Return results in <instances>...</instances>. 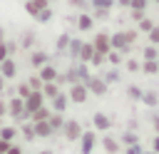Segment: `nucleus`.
I'll return each mask as SVG.
<instances>
[{"mask_svg": "<svg viewBox=\"0 0 159 154\" xmlns=\"http://www.w3.org/2000/svg\"><path fill=\"white\" fill-rule=\"evenodd\" d=\"M109 47H114V50H119V52H129L127 32H114V35H109Z\"/></svg>", "mask_w": 159, "mask_h": 154, "instance_id": "nucleus-1", "label": "nucleus"}, {"mask_svg": "<svg viewBox=\"0 0 159 154\" xmlns=\"http://www.w3.org/2000/svg\"><path fill=\"white\" fill-rule=\"evenodd\" d=\"M92 47H94V52L107 55V52L112 50V47H109V35H107V32H97L94 40H92Z\"/></svg>", "mask_w": 159, "mask_h": 154, "instance_id": "nucleus-2", "label": "nucleus"}, {"mask_svg": "<svg viewBox=\"0 0 159 154\" xmlns=\"http://www.w3.org/2000/svg\"><path fill=\"white\" fill-rule=\"evenodd\" d=\"M84 87L92 89L94 94H104V92H107V82L99 79V77H87V84H84Z\"/></svg>", "mask_w": 159, "mask_h": 154, "instance_id": "nucleus-3", "label": "nucleus"}, {"mask_svg": "<svg viewBox=\"0 0 159 154\" xmlns=\"http://www.w3.org/2000/svg\"><path fill=\"white\" fill-rule=\"evenodd\" d=\"M47 5H50V0H25V10H27L32 17H35L42 7H47Z\"/></svg>", "mask_w": 159, "mask_h": 154, "instance_id": "nucleus-4", "label": "nucleus"}, {"mask_svg": "<svg viewBox=\"0 0 159 154\" xmlns=\"http://www.w3.org/2000/svg\"><path fill=\"white\" fill-rule=\"evenodd\" d=\"M77 27H80V30H92V27H94V17L87 15V12H80V17H77Z\"/></svg>", "mask_w": 159, "mask_h": 154, "instance_id": "nucleus-5", "label": "nucleus"}, {"mask_svg": "<svg viewBox=\"0 0 159 154\" xmlns=\"http://www.w3.org/2000/svg\"><path fill=\"white\" fill-rule=\"evenodd\" d=\"M92 55H94V47H92V42H82V47H80V60L82 62H89L92 60Z\"/></svg>", "mask_w": 159, "mask_h": 154, "instance_id": "nucleus-6", "label": "nucleus"}, {"mask_svg": "<svg viewBox=\"0 0 159 154\" xmlns=\"http://www.w3.org/2000/svg\"><path fill=\"white\" fill-rule=\"evenodd\" d=\"M70 97H72L75 102H84V99H87V87H84V84H75L72 92H70Z\"/></svg>", "mask_w": 159, "mask_h": 154, "instance_id": "nucleus-7", "label": "nucleus"}, {"mask_svg": "<svg viewBox=\"0 0 159 154\" xmlns=\"http://www.w3.org/2000/svg\"><path fill=\"white\" fill-rule=\"evenodd\" d=\"M92 147H94V134H92V132L82 134V154H89Z\"/></svg>", "mask_w": 159, "mask_h": 154, "instance_id": "nucleus-8", "label": "nucleus"}, {"mask_svg": "<svg viewBox=\"0 0 159 154\" xmlns=\"http://www.w3.org/2000/svg\"><path fill=\"white\" fill-rule=\"evenodd\" d=\"M147 7H149V0H132V2H129V10H132V12H142V15H144Z\"/></svg>", "mask_w": 159, "mask_h": 154, "instance_id": "nucleus-9", "label": "nucleus"}, {"mask_svg": "<svg viewBox=\"0 0 159 154\" xmlns=\"http://www.w3.org/2000/svg\"><path fill=\"white\" fill-rule=\"evenodd\" d=\"M142 70H144L147 75H157V72H159V60H144Z\"/></svg>", "mask_w": 159, "mask_h": 154, "instance_id": "nucleus-10", "label": "nucleus"}, {"mask_svg": "<svg viewBox=\"0 0 159 154\" xmlns=\"http://www.w3.org/2000/svg\"><path fill=\"white\" fill-rule=\"evenodd\" d=\"M65 134H67L70 139H77V137H80V124H77V122H67V124H65Z\"/></svg>", "mask_w": 159, "mask_h": 154, "instance_id": "nucleus-11", "label": "nucleus"}, {"mask_svg": "<svg viewBox=\"0 0 159 154\" xmlns=\"http://www.w3.org/2000/svg\"><path fill=\"white\" fill-rule=\"evenodd\" d=\"M89 5L94 10H112L114 7V0H89Z\"/></svg>", "mask_w": 159, "mask_h": 154, "instance_id": "nucleus-12", "label": "nucleus"}, {"mask_svg": "<svg viewBox=\"0 0 159 154\" xmlns=\"http://www.w3.org/2000/svg\"><path fill=\"white\" fill-rule=\"evenodd\" d=\"M142 99H144L149 107H154V104L159 102V92H154V89H149V92H142Z\"/></svg>", "mask_w": 159, "mask_h": 154, "instance_id": "nucleus-13", "label": "nucleus"}, {"mask_svg": "<svg viewBox=\"0 0 159 154\" xmlns=\"http://www.w3.org/2000/svg\"><path fill=\"white\" fill-rule=\"evenodd\" d=\"M144 60H159V47H157V45L144 47Z\"/></svg>", "mask_w": 159, "mask_h": 154, "instance_id": "nucleus-14", "label": "nucleus"}, {"mask_svg": "<svg viewBox=\"0 0 159 154\" xmlns=\"http://www.w3.org/2000/svg\"><path fill=\"white\" fill-rule=\"evenodd\" d=\"M2 75H5V77H12V75H15V62H12L10 57L2 60Z\"/></svg>", "mask_w": 159, "mask_h": 154, "instance_id": "nucleus-15", "label": "nucleus"}, {"mask_svg": "<svg viewBox=\"0 0 159 154\" xmlns=\"http://www.w3.org/2000/svg\"><path fill=\"white\" fill-rule=\"evenodd\" d=\"M35 17H37L40 22H50V20H52V10H50V5H47V7H42V10H40Z\"/></svg>", "mask_w": 159, "mask_h": 154, "instance_id": "nucleus-16", "label": "nucleus"}, {"mask_svg": "<svg viewBox=\"0 0 159 154\" xmlns=\"http://www.w3.org/2000/svg\"><path fill=\"white\" fill-rule=\"evenodd\" d=\"M137 22H139V30H142V32H149V30L154 27V20H149V17H139Z\"/></svg>", "mask_w": 159, "mask_h": 154, "instance_id": "nucleus-17", "label": "nucleus"}, {"mask_svg": "<svg viewBox=\"0 0 159 154\" xmlns=\"http://www.w3.org/2000/svg\"><path fill=\"white\" fill-rule=\"evenodd\" d=\"M67 47H70V55H72V57H77V55H80L82 42H80V40H70V45H67Z\"/></svg>", "mask_w": 159, "mask_h": 154, "instance_id": "nucleus-18", "label": "nucleus"}, {"mask_svg": "<svg viewBox=\"0 0 159 154\" xmlns=\"http://www.w3.org/2000/svg\"><path fill=\"white\" fill-rule=\"evenodd\" d=\"M30 62H32V65H45V62H47V55H45V52H35V55L30 57Z\"/></svg>", "mask_w": 159, "mask_h": 154, "instance_id": "nucleus-19", "label": "nucleus"}, {"mask_svg": "<svg viewBox=\"0 0 159 154\" xmlns=\"http://www.w3.org/2000/svg\"><path fill=\"white\" fill-rule=\"evenodd\" d=\"M40 77H42V79H47V82H50V79H55V77H57V75H55V67H42Z\"/></svg>", "mask_w": 159, "mask_h": 154, "instance_id": "nucleus-20", "label": "nucleus"}, {"mask_svg": "<svg viewBox=\"0 0 159 154\" xmlns=\"http://www.w3.org/2000/svg\"><path fill=\"white\" fill-rule=\"evenodd\" d=\"M94 124H97L99 129H107V127H109V119H107L104 114H94Z\"/></svg>", "mask_w": 159, "mask_h": 154, "instance_id": "nucleus-21", "label": "nucleus"}, {"mask_svg": "<svg viewBox=\"0 0 159 154\" xmlns=\"http://www.w3.org/2000/svg\"><path fill=\"white\" fill-rule=\"evenodd\" d=\"M149 42H152V45H157V47H159V25H154V27H152V30H149Z\"/></svg>", "mask_w": 159, "mask_h": 154, "instance_id": "nucleus-22", "label": "nucleus"}, {"mask_svg": "<svg viewBox=\"0 0 159 154\" xmlns=\"http://www.w3.org/2000/svg\"><path fill=\"white\" fill-rule=\"evenodd\" d=\"M35 129H37V134H50V132H52L50 122H37V127H35Z\"/></svg>", "mask_w": 159, "mask_h": 154, "instance_id": "nucleus-23", "label": "nucleus"}, {"mask_svg": "<svg viewBox=\"0 0 159 154\" xmlns=\"http://www.w3.org/2000/svg\"><path fill=\"white\" fill-rule=\"evenodd\" d=\"M104 149H107V152H109V154H114V152H117V149H119V147H117V142H114V139H112V137H107V139H104Z\"/></svg>", "mask_w": 159, "mask_h": 154, "instance_id": "nucleus-24", "label": "nucleus"}, {"mask_svg": "<svg viewBox=\"0 0 159 154\" xmlns=\"http://www.w3.org/2000/svg\"><path fill=\"white\" fill-rule=\"evenodd\" d=\"M107 60H109L112 65H119V62H122V52H107Z\"/></svg>", "mask_w": 159, "mask_h": 154, "instance_id": "nucleus-25", "label": "nucleus"}, {"mask_svg": "<svg viewBox=\"0 0 159 154\" xmlns=\"http://www.w3.org/2000/svg\"><path fill=\"white\" fill-rule=\"evenodd\" d=\"M65 104H67V99H65L62 94H55V109L60 112V109H65Z\"/></svg>", "mask_w": 159, "mask_h": 154, "instance_id": "nucleus-26", "label": "nucleus"}, {"mask_svg": "<svg viewBox=\"0 0 159 154\" xmlns=\"http://www.w3.org/2000/svg\"><path fill=\"white\" fill-rule=\"evenodd\" d=\"M67 45H70V35H62L57 40V50H67Z\"/></svg>", "mask_w": 159, "mask_h": 154, "instance_id": "nucleus-27", "label": "nucleus"}, {"mask_svg": "<svg viewBox=\"0 0 159 154\" xmlns=\"http://www.w3.org/2000/svg\"><path fill=\"white\" fill-rule=\"evenodd\" d=\"M32 40H35V35H32V32H25V35H22V47H30Z\"/></svg>", "mask_w": 159, "mask_h": 154, "instance_id": "nucleus-28", "label": "nucleus"}, {"mask_svg": "<svg viewBox=\"0 0 159 154\" xmlns=\"http://www.w3.org/2000/svg\"><path fill=\"white\" fill-rule=\"evenodd\" d=\"M129 97L132 99H142V89L139 87H129Z\"/></svg>", "mask_w": 159, "mask_h": 154, "instance_id": "nucleus-29", "label": "nucleus"}, {"mask_svg": "<svg viewBox=\"0 0 159 154\" xmlns=\"http://www.w3.org/2000/svg\"><path fill=\"white\" fill-rule=\"evenodd\" d=\"M45 94H50V97H55V94H57V87L47 82V84H45Z\"/></svg>", "mask_w": 159, "mask_h": 154, "instance_id": "nucleus-30", "label": "nucleus"}, {"mask_svg": "<svg viewBox=\"0 0 159 154\" xmlns=\"http://www.w3.org/2000/svg\"><path fill=\"white\" fill-rule=\"evenodd\" d=\"M70 5H72V7H80V10H82V7H87V0H70Z\"/></svg>", "mask_w": 159, "mask_h": 154, "instance_id": "nucleus-31", "label": "nucleus"}, {"mask_svg": "<svg viewBox=\"0 0 159 154\" xmlns=\"http://www.w3.org/2000/svg\"><path fill=\"white\" fill-rule=\"evenodd\" d=\"M127 70L137 72V70H139V62H137V60H129V62H127Z\"/></svg>", "mask_w": 159, "mask_h": 154, "instance_id": "nucleus-32", "label": "nucleus"}, {"mask_svg": "<svg viewBox=\"0 0 159 154\" xmlns=\"http://www.w3.org/2000/svg\"><path fill=\"white\" fill-rule=\"evenodd\" d=\"M94 15H97L99 20H104V17H109V10H94Z\"/></svg>", "mask_w": 159, "mask_h": 154, "instance_id": "nucleus-33", "label": "nucleus"}, {"mask_svg": "<svg viewBox=\"0 0 159 154\" xmlns=\"http://www.w3.org/2000/svg\"><path fill=\"white\" fill-rule=\"evenodd\" d=\"M127 40H129V45H132V42L137 40V32H134V30H127Z\"/></svg>", "mask_w": 159, "mask_h": 154, "instance_id": "nucleus-34", "label": "nucleus"}, {"mask_svg": "<svg viewBox=\"0 0 159 154\" xmlns=\"http://www.w3.org/2000/svg\"><path fill=\"white\" fill-rule=\"evenodd\" d=\"M15 134V129H2V139H10Z\"/></svg>", "mask_w": 159, "mask_h": 154, "instance_id": "nucleus-35", "label": "nucleus"}, {"mask_svg": "<svg viewBox=\"0 0 159 154\" xmlns=\"http://www.w3.org/2000/svg\"><path fill=\"white\" fill-rule=\"evenodd\" d=\"M124 142H127V144H134L137 137H134V134H124Z\"/></svg>", "mask_w": 159, "mask_h": 154, "instance_id": "nucleus-36", "label": "nucleus"}, {"mask_svg": "<svg viewBox=\"0 0 159 154\" xmlns=\"http://www.w3.org/2000/svg\"><path fill=\"white\" fill-rule=\"evenodd\" d=\"M127 154H142V149H139V147H129V149H127Z\"/></svg>", "mask_w": 159, "mask_h": 154, "instance_id": "nucleus-37", "label": "nucleus"}, {"mask_svg": "<svg viewBox=\"0 0 159 154\" xmlns=\"http://www.w3.org/2000/svg\"><path fill=\"white\" fill-rule=\"evenodd\" d=\"M154 152L159 154V137H154Z\"/></svg>", "mask_w": 159, "mask_h": 154, "instance_id": "nucleus-38", "label": "nucleus"}, {"mask_svg": "<svg viewBox=\"0 0 159 154\" xmlns=\"http://www.w3.org/2000/svg\"><path fill=\"white\" fill-rule=\"evenodd\" d=\"M129 2H132V0H119V5H122V7H129Z\"/></svg>", "mask_w": 159, "mask_h": 154, "instance_id": "nucleus-39", "label": "nucleus"}, {"mask_svg": "<svg viewBox=\"0 0 159 154\" xmlns=\"http://www.w3.org/2000/svg\"><path fill=\"white\" fill-rule=\"evenodd\" d=\"M154 127H157V132H159V117H154Z\"/></svg>", "mask_w": 159, "mask_h": 154, "instance_id": "nucleus-40", "label": "nucleus"}, {"mask_svg": "<svg viewBox=\"0 0 159 154\" xmlns=\"http://www.w3.org/2000/svg\"><path fill=\"white\" fill-rule=\"evenodd\" d=\"M7 154H20V149H10V152H7Z\"/></svg>", "mask_w": 159, "mask_h": 154, "instance_id": "nucleus-41", "label": "nucleus"}, {"mask_svg": "<svg viewBox=\"0 0 159 154\" xmlns=\"http://www.w3.org/2000/svg\"><path fill=\"white\" fill-rule=\"evenodd\" d=\"M0 42H2V27H0Z\"/></svg>", "mask_w": 159, "mask_h": 154, "instance_id": "nucleus-42", "label": "nucleus"}, {"mask_svg": "<svg viewBox=\"0 0 159 154\" xmlns=\"http://www.w3.org/2000/svg\"><path fill=\"white\" fill-rule=\"evenodd\" d=\"M0 114H2V104H0Z\"/></svg>", "mask_w": 159, "mask_h": 154, "instance_id": "nucleus-43", "label": "nucleus"}, {"mask_svg": "<svg viewBox=\"0 0 159 154\" xmlns=\"http://www.w3.org/2000/svg\"><path fill=\"white\" fill-rule=\"evenodd\" d=\"M149 2H154V0H149Z\"/></svg>", "mask_w": 159, "mask_h": 154, "instance_id": "nucleus-44", "label": "nucleus"}, {"mask_svg": "<svg viewBox=\"0 0 159 154\" xmlns=\"http://www.w3.org/2000/svg\"><path fill=\"white\" fill-rule=\"evenodd\" d=\"M154 2H159V0H154Z\"/></svg>", "mask_w": 159, "mask_h": 154, "instance_id": "nucleus-45", "label": "nucleus"}, {"mask_svg": "<svg viewBox=\"0 0 159 154\" xmlns=\"http://www.w3.org/2000/svg\"><path fill=\"white\" fill-rule=\"evenodd\" d=\"M157 75H159V72H157Z\"/></svg>", "mask_w": 159, "mask_h": 154, "instance_id": "nucleus-46", "label": "nucleus"}]
</instances>
